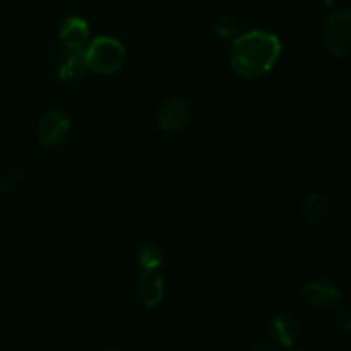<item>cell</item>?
Masks as SVG:
<instances>
[{
  "mask_svg": "<svg viewBox=\"0 0 351 351\" xmlns=\"http://www.w3.org/2000/svg\"><path fill=\"white\" fill-rule=\"evenodd\" d=\"M69 132H71V120L62 110H51L45 113L38 123V137H40V143L47 147L64 143Z\"/></svg>",
  "mask_w": 351,
  "mask_h": 351,
  "instance_id": "cell-5",
  "label": "cell"
},
{
  "mask_svg": "<svg viewBox=\"0 0 351 351\" xmlns=\"http://www.w3.org/2000/svg\"><path fill=\"white\" fill-rule=\"evenodd\" d=\"M252 351H278L274 346L271 345H266V343H259V345H256L252 348Z\"/></svg>",
  "mask_w": 351,
  "mask_h": 351,
  "instance_id": "cell-15",
  "label": "cell"
},
{
  "mask_svg": "<svg viewBox=\"0 0 351 351\" xmlns=\"http://www.w3.org/2000/svg\"><path fill=\"white\" fill-rule=\"evenodd\" d=\"M322 2H324L326 7H335L339 0H322Z\"/></svg>",
  "mask_w": 351,
  "mask_h": 351,
  "instance_id": "cell-16",
  "label": "cell"
},
{
  "mask_svg": "<svg viewBox=\"0 0 351 351\" xmlns=\"http://www.w3.org/2000/svg\"><path fill=\"white\" fill-rule=\"evenodd\" d=\"M137 261L143 271H158L163 264V250L156 243H144L137 254Z\"/></svg>",
  "mask_w": 351,
  "mask_h": 351,
  "instance_id": "cell-12",
  "label": "cell"
},
{
  "mask_svg": "<svg viewBox=\"0 0 351 351\" xmlns=\"http://www.w3.org/2000/svg\"><path fill=\"white\" fill-rule=\"evenodd\" d=\"M348 351H351V348H350V350H348Z\"/></svg>",
  "mask_w": 351,
  "mask_h": 351,
  "instance_id": "cell-19",
  "label": "cell"
},
{
  "mask_svg": "<svg viewBox=\"0 0 351 351\" xmlns=\"http://www.w3.org/2000/svg\"><path fill=\"white\" fill-rule=\"evenodd\" d=\"M88 64H86L84 50L81 51H67L65 60L60 64L58 69V75L62 81H77V79L84 77L88 72Z\"/></svg>",
  "mask_w": 351,
  "mask_h": 351,
  "instance_id": "cell-10",
  "label": "cell"
},
{
  "mask_svg": "<svg viewBox=\"0 0 351 351\" xmlns=\"http://www.w3.org/2000/svg\"><path fill=\"white\" fill-rule=\"evenodd\" d=\"M165 297V280L158 271H143L137 281V298L146 308H154Z\"/></svg>",
  "mask_w": 351,
  "mask_h": 351,
  "instance_id": "cell-8",
  "label": "cell"
},
{
  "mask_svg": "<svg viewBox=\"0 0 351 351\" xmlns=\"http://www.w3.org/2000/svg\"><path fill=\"white\" fill-rule=\"evenodd\" d=\"M281 48L283 47L276 34L263 29L247 31L233 40L230 62L242 77H263L280 60Z\"/></svg>",
  "mask_w": 351,
  "mask_h": 351,
  "instance_id": "cell-1",
  "label": "cell"
},
{
  "mask_svg": "<svg viewBox=\"0 0 351 351\" xmlns=\"http://www.w3.org/2000/svg\"><path fill=\"white\" fill-rule=\"evenodd\" d=\"M60 41L67 51H81L89 43V24L82 17H69L62 23Z\"/></svg>",
  "mask_w": 351,
  "mask_h": 351,
  "instance_id": "cell-7",
  "label": "cell"
},
{
  "mask_svg": "<svg viewBox=\"0 0 351 351\" xmlns=\"http://www.w3.org/2000/svg\"><path fill=\"white\" fill-rule=\"evenodd\" d=\"M191 122V105L180 96L170 98L158 112V123L167 132H178Z\"/></svg>",
  "mask_w": 351,
  "mask_h": 351,
  "instance_id": "cell-6",
  "label": "cell"
},
{
  "mask_svg": "<svg viewBox=\"0 0 351 351\" xmlns=\"http://www.w3.org/2000/svg\"><path fill=\"white\" fill-rule=\"evenodd\" d=\"M326 48L339 58L351 55V9L336 10L329 16L324 29Z\"/></svg>",
  "mask_w": 351,
  "mask_h": 351,
  "instance_id": "cell-3",
  "label": "cell"
},
{
  "mask_svg": "<svg viewBox=\"0 0 351 351\" xmlns=\"http://www.w3.org/2000/svg\"><path fill=\"white\" fill-rule=\"evenodd\" d=\"M86 64L96 74H115L125 60V47L117 38L98 36L84 48Z\"/></svg>",
  "mask_w": 351,
  "mask_h": 351,
  "instance_id": "cell-2",
  "label": "cell"
},
{
  "mask_svg": "<svg viewBox=\"0 0 351 351\" xmlns=\"http://www.w3.org/2000/svg\"><path fill=\"white\" fill-rule=\"evenodd\" d=\"M101 351H115V350H112V348H108V346H105V348H103Z\"/></svg>",
  "mask_w": 351,
  "mask_h": 351,
  "instance_id": "cell-17",
  "label": "cell"
},
{
  "mask_svg": "<svg viewBox=\"0 0 351 351\" xmlns=\"http://www.w3.org/2000/svg\"><path fill=\"white\" fill-rule=\"evenodd\" d=\"M328 199L321 194H312L305 199L304 206H302V211L307 221L311 223H321L322 219L328 215Z\"/></svg>",
  "mask_w": 351,
  "mask_h": 351,
  "instance_id": "cell-11",
  "label": "cell"
},
{
  "mask_svg": "<svg viewBox=\"0 0 351 351\" xmlns=\"http://www.w3.org/2000/svg\"><path fill=\"white\" fill-rule=\"evenodd\" d=\"M215 31L218 36L221 38H233L239 36V23H237L233 17L230 16H221L218 19V23L215 24Z\"/></svg>",
  "mask_w": 351,
  "mask_h": 351,
  "instance_id": "cell-13",
  "label": "cell"
},
{
  "mask_svg": "<svg viewBox=\"0 0 351 351\" xmlns=\"http://www.w3.org/2000/svg\"><path fill=\"white\" fill-rule=\"evenodd\" d=\"M295 351H304V350H295Z\"/></svg>",
  "mask_w": 351,
  "mask_h": 351,
  "instance_id": "cell-18",
  "label": "cell"
},
{
  "mask_svg": "<svg viewBox=\"0 0 351 351\" xmlns=\"http://www.w3.org/2000/svg\"><path fill=\"white\" fill-rule=\"evenodd\" d=\"M302 297L311 307L319 311H331L341 300V287L332 278L319 276L304 285Z\"/></svg>",
  "mask_w": 351,
  "mask_h": 351,
  "instance_id": "cell-4",
  "label": "cell"
},
{
  "mask_svg": "<svg viewBox=\"0 0 351 351\" xmlns=\"http://www.w3.org/2000/svg\"><path fill=\"white\" fill-rule=\"evenodd\" d=\"M269 332L274 343L285 346V348H291L300 336V324L295 315L288 314V312H280L271 319Z\"/></svg>",
  "mask_w": 351,
  "mask_h": 351,
  "instance_id": "cell-9",
  "label": "cell"
},
{
  "mask_svg": "<svg viewBox=\"0 0 351 351\" xmlns=\"http://www.w3.org/2000/svg\"><path fill=\"white\" fill-rule=\"evenodd\" d=\"M335 321L343 331H351V311L348 308H336Z\"/></svg>",
  "mask_w": 351,
  "mask_h": 351,
  "instance_id": "cell-14",
  "label": "cell"
}]
</instances>
